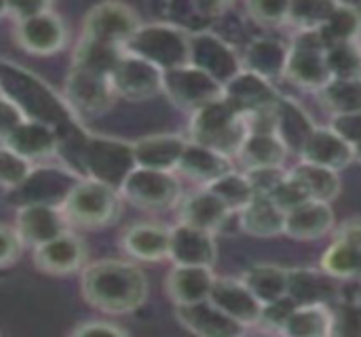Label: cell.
Returning <instances> with one entry per match:
<instances>
[{"instance_id":"1","label":"cell","mask_w":361,"mask_h":337,"mask_svg":"<svg viewBox=\"0 0 361 337\" xmlns=\"http://www.w3.org/2000/svg\"><path fill=\"white\" fill-rule=\"evenodd\" d=\"M80 293L89 306L104 314H131L148 300V279L131 262L102 260L80 272Z\"/></svg>"},{"instance_id":"2","label":"cell","mask_w":361,"mask_h":337,"mask_svg":"<svg viewBox=\"0 0 361 337\" xmlns=\"http://www.w3.org/2000/svg\"><path fill=\"white\" fill-rule=\"evenodd\" d=\"M190 141L207 146L226 158H237L245 137L250 135L245 118L222 97L192 112L190 118Z\"/></svg>"},{"instance_id":"3","label":"cell","mask_w":361,"mask_h":337,"mask_svg":"<svg viewBox=\"0 0 361 337\" xmlns=\"http://www.w3.org/2000/svg\"><path fill=\"white\" fill-rule=\"evenodd\" d=\"M123 51L152 63L161 72H169L188 65L190 32L169 21L148 23V25L142 23V27L123 46Z\"/></svg>"},{"instance_id":"4","label":"cell","mask_w":361,"mask_h":337,"mask_svg":"<svg viewBox=\"0 0 361 337\" xmlns=\"http://www.w3.org/2000/svg\"><path fill=\"white\" fill-rule=\"evenodd\" d=\"M121 203L123 198L118 190L82 177L70 188L59 209L68 224L97 230L110 226L121 215Z\"/></svg>"},{"instance_id":"5","label":"cell","mask_w":361,"mask_h":337,"mask_svg":"<svg viewBox=\"0 0 361 337\" xmlns=\"http://www.w3.org/2000/svg\"><path fill=\"white\" fill-rule=\"evenodd\" d=\"M82 177L121 190L135 169L133 144L104 135H85L80 150Z\"/></svg>"},{"instance_id":"6","label":"cell","mask_w":361,"mask_h":337,"mask_svg":"<svg viewBox=\"0 0 361 337\" xmlns=\"http://www.w3.org/2000/svg\"><path fill=\"white\" fill-rule=\"evenodd\" d=\"M328 46L324 44L319 32H298L290 42V55L286 65V76L300 89L319 93L330 80L328 70Z\"/></svg>"},{"instance_id":"7","label":"cell","mask_w":361,"mask_h":337,"mask_svg":"<svg viewBox=\"0 0 361 337\" xmlns=\"http://www.w3.org/2000/svg\"><path fill=\"white\" fill-rule=\"evenodd\" d=\"M123 201H129L144 211H165L178 207L182 201V186L176 173L140 169L135 167L131 175L118 190Z\"/></svg>"},{"instance_id":"8","label":"cell","mask_w":361,"mask_h":337,"mask_svg":"<svg viewBox=\"0 0 361 337\" xmlns=\"http://www.w3.org/2000/svg\"><path fill=\"white\" fill-rule=\"evenodd\" d=\"M163 93L176 108L192 114L203 106L222 99L224 87L203 70L188 63L184 68L163 72Z\"/></svg>"},{"instance_id":"9","label":"cell","mask_w":361,"mask_h":337,"mask_svg":"<svg viewBox=\"0 0 361 337\" xmlns=\"http://www.w3.org/2000/svg\"><path fill=\"white\" fill-rule=\"evenodd\" d=\"M140 27L142 19L135 8L123 2H102L85 15L82 38L123 49Z\"/></svg>"},{"instance_id":"10","label":"cell","mask_w":361,"mask_h":337,"mask_svg":"<svg viewBox=\"0 0 361 337\" xmlns=\"http://www.w3.org/2000/svg\"><path fill=\"white\" fill-rule=\"evenodd\" d=\"M190 65L203 70L222 87L233 80L241 70V55L237 49L212 30L190 34Z\"/></svg>"},{"instance_id":"11","label":"cell","mask_w":361,"mask_h":337,"mask_svg":"<svg viewBox=\"0 0 361 337\" xmlns=\"http://www.w3.org/2000/svg\"><path fill=\"white\" fill-rule=\"evenodd\" d=\"M15 42L30 55L49 57L66 46L68 27L63 19L49 6L36 15L15 21Z\"/></svg>"},{"instance_id":"12","label":"cell","mask_w":361,"mask_h":337,"mask_svg":"<svg viewBox=\"0 0 361 337\" xmlns=\"http://www.w3.org/2000/svg\"><path fill=\"white\" fill-rule=\"evenodd\" d=\"M112 89L116 99L146 101L163 93V72L152 63L123 51L112 76Z\"/></svg>"},{"instance_id":"13","label":"cell","mask_w":361,"mask_h":337,"mask_svg":"<svg viewBox=\"0 0 361 337\" xmlns=\"http://www.w3.org/2000/svg\"><path fill=\"white\" fill-rule=\"evenodd\" d=\"M89 257V249L85 245V241L76 234H72L70 230L63 232L61 236L40 245L34 249L32 253V262L34 266L51 276H68V274H76L85 270Z\"/></svg>"},{"instance_id":"14","label":"cell","mask_w":361,"mask_h":337,"mask_svg":"<svg viewBox=\"0 0 361 337\" xmlns=\"http://www.w3.org/2000/svg\"><path fill=\"white\" fill-rule=\"evenodd\" d=\"M59 144H61V135L57 127L34 118L21 120L8 135L0 139V146L13 150L21 158L30 160L32 165L55 156Z\"/></svg>"},{"instance_id":"15","label":"cell","mask_w":361,"mask_h":337,"mask_svg":"<svg viewBox=\"0 0 361 337\" xmlns=\"http://www.w3.org/2000/svg\"><path fill=\"white\" fill-rule=\"evenodd\" d=\"M68 226L70 224L66 222L59 207L34 203V205L17 207L13 228L23 245H30L32 249H36V247L61 236L63 232H68Z\"/></svg>"},{"instance_id":"16","label":"cell","mask_w":361,"mask_h":337,"mask_svg":"<svg viewBox=\"0 0 361 337\" xmlns=\"http://www.w3.org/2000/svg\"><path fill=\"white\" fill-rule=\"evenodd\" d=\"M173 266H197L214 268L218 260V245L214 234L190 228L186 224H176L169 228V255Z\"/></svg>"},{"instance_id":"17","label":"cell","mask_w":361,"mask_h":337,"mask_svg":"<svg viewBox=\"0 0 361 337\" xmlns=\"http://www.w3.org/2000/svg\"><path fill=\"white\" fill-rule=\"evenodd\" d=\"M173 312L178 323L195 337H247L245 325L224 314L209 300L190 306H176Z\"/></svg>"},{"instance_id":"18","label":"cell","mask_w":361,"mask_h":337,"mask_svg":"<svg viewBox=\"0 0 361 337\" xmlns=\"http://www.w3.org/2000/svg\"><path fill=\"white\" fill-rule=\"evenodd\" d=\"M66 95L70 106L82 114H104L116 101L112 80L108 76H95L72 68L66 80Z\"/></svg>"},{"instance_id":"19","label":"cell","mask_w":361,"mask_h":337,"mask_svg":"<svg viewBox=\"0 0 361 337\" xmlns=\"http://www.w3.org/2000/svg\"><path fill=\"white\" fill-rule=\"evenodd\" d=\"M279 97L281 93L271 80L247 70H241L233 80L224 84V99L241 116L258 112V110H267L275 106Z\"/></svg>"},{"instance_id":"20","label":"cell","mask_w":361,"mask_h":337,"mask_svg":"<svg viewBox=\"0 0 361 337\" xmlns=\"http://www.w3.org/2000/svg\"><path fill=\"white\" fill-rule=\"evenodd\" d=\"M209 302L218 306L224 314L235 319L237 323L245 325L247 329L254 325H260L262 317V304L256 300V295L243 285L241 279H226L216 276Z\"/></svg>"},{"instance_id":"21","label":"cell","mask_w":361,"mask_h":337,"mask_svg":"<svg viewBox=\"0 0 361 337\" xmlns=\"http://www.w3.org/2000/svg\"><path fill=\"white\" fill-rule=\"evenodd\" d=\"M80 179V175L76 173H66L59 169H40L30 175V179L13 194V198L17 201V207L23 205H55L59 207L61 201L66 198V194L70 192V188Z\"/></svg>"},{"instance_id":"22","label":"cell","mask_w":361,"mask_h":337,"mask_svg":"<svg viewBox=\"0 0 361 337\" xmlns=\"http://www.w3.org/2000/svg\"><path fill=\"white\" fill-rule=\"evenodd\" d=\"M338 281L317 268H288V298L296 306L326 304L334 306L341 300Z\"/></svg>"},{"instance_id":"23","label":"cell","mask_w":361,"mask_h":337,"mask_svg":"<svg viewBox=\"0 0 361 337\" xmlns=\"http://www.w3.org/2000/svg\"><path fill=\"white\" fill-rule=\"evenodd\" d=\"M178 213H180V224L209 232L214 236L233 217V213L224 207V203L216 194H212L207 188H201L188 196H182L178 205Z\"/></svg>"},{"instance_id":"24","label":"cell","mask_w":361,"mask_h":337,"mask_svg":"<svg viewBox=\"0 0 361 337\" xmlns=\"http://www.w3.org/2000/svg\"><path fill=\"white\" fill-rule=\"evenodd\" d=\"M216 283L214 268L173 266L165 276V293L173 306H190L207 302Z\"/></svg>"},{"instance_id":"25","label":"cell","mask_w":361,"mask_h":337,"mask_svg":"<svg viewBox=\"0 0 361 337\" xmlns=\"http://www.w3.org/2000/svg\"><path fill=\"white\" fill-rule=\"evenodd\" d=\"M273 112H275V135L286 146L288 154L300 156L305 144L309 141L317 125L300 103H296L292 97L286 95L277 99Z\"/></svg>"},{"instance_id":"26","label":"cell","mask_w":361,"mask_h":337,"mask_svg":"<svg viewBox=\"0 0 361 337\" xmlns=\"http://www.w3.org/2000/svg\"><path fill=\"white\" fill-rule=\"evenodd\" d=\"M186 141L188 139L178 133H157L142 137L133 144L135 167L176 173Z\"/></svg>"},{"instance_id":"27","label":"cell","mask_w":361,"mask_h":337,"mask_svg":"<svg viewBox=\"0 0 361 337\" xmlns=\"http://www.w3.org/2000/svg\"><path fill=\"white\" fill-rule=\"evenodd\" d=\"M336 215L332 205L319 201H307L300 207L286 213L283 234L294 241H319L334 230Z\"/></svg>"},{"instance_id":"28","label":"cell","mask_w":361,"mask_h":337,"mask_svg":"<svg viewBox=\"0 0 361 337\" xmlns=\"http://www.w3.org/2000/svg\"><path fill=\"white\" fill-rule=\"evenodd\" d=\"M288 55H290V44H286L281 38L258 36L247 42L241 55V65L243 70L254 72L273 82L286 76Z\"/></svg>"},{"instance_id":"29","label":"cell","mask_w":361,"mask_h":337,"mask_svg":"<svg viewBox=\"0 0 361 337\" xmlns=\"http://www.w3.org/2000/svg\"><path fill=\"white\" fill-rule=\"evenodd\" d=\"M298 158L311 165L341 171V169H347L355 160V154H353V148L328 125V127H317L313 131V135L305 144Z\"/></svg>"},{"instance_id":"30","label":"cell","mask_w":361,"mask_h":337,"mask_svg":"<svg viewBox=\"0 0 361 337\" xmlns=\"http://www.w3.org/2000/svg\"><path fill=\"white\" fill-rule=\"evenodd\" d=\"M176 171L205 188L212 182L220 179L222 175L235 171V165H233L231 158L222 156L220 152L188 139Z\"/></svg>"},{"instance_id":"31","label":"cell","mask_w":361,"mask_h":337,"mask_svg":"<svg viewBox=\"0 0 361 337\" xmlns=\"http://www.w3.org/2000/svg\"><path fill=\"white\" fill-rule=\"evenodd\" d=\"M125 253L137 262H161L169 255V228L161 224H135L125 230L121 241Z\"/></svg>"},{"instance_id":"32","label":"cell","mask_w":361,"mask_h":337,"mask_svg":"<svg viewBox=\"0 0 361 337\" xmlns=\"http://www.w3.org/2000/svg\"><path fill=\"white\" fill-rule=\"evenodd\" d=\"M239 228L254 236V239H275L283 234L286 213L269 198V196H254L250 205L237 213Z\"/></svg>"},{"instance_id":"33","label":"cell","mask_w":361,"mask_h":337,"mask_svg":"<svg viewBox=\"0 0 361 337\" xmlns=\"http://www.w3.org/2000/svg\"><path fill=\"white\" fill-rule=\"evenodd\" d=\"M292 177L300 184V188L305 190V194L309 196V201H319V203H332L338 198L341 190H343V182L338 171L319 167V165H311L300 160L294 169H290Z\"/></svg>"},{"instance_id":"34","label":"cell","mask_w":361,"mask_h":337,"mask_svg":"<svg viewBox=\"0 0 361 337\" xmlns=\"http://www.w3.org/2000/svg\"><path fill=\"white\" fill-rule=\"evenodd\" d=\"M241 281L262 306L288 295V268L277 264H254L243 272Z\"/></svg>"},{"instance_id":"35","label":"cell","mask_w":361,"mask_h":337,"mask_svg":"<svg viewBox=\"0 0 361 337\" xmlns=\"http://www.w3.org/2000/svg\"><path fill=\"white\" fill-rule=\"evenodd\" d=\"M123 55L121 46L104 44L91 38H80L72 55V70L95 74V76H112L118 59Z\"/></svg>"},{"instance_id":"36","label":"cell","mask_w":361,"mask_h":337,"mask_svg":"<svg viewBox=\"0 0 361 337\" xmlns=\"http://www.w3.org/2000/svg\"><path fill=\"white\" fill-rule=\"evenodd\" d=\"M237 158L245 167L243 171L258 167H283L288 150L275 133H250Z\"/></svg>"},{"instance_id":"37","label":"cell","mask_w":361,"mask_h":337,"mask_svg":"<svg viewBox=\"0 0 361 337\" xmlns=\"http://www.w3.org/2000/svg\"><path fill=\"white\" fill-rule=\"evenodd\" d=\"M317 32L326 46L361 42V8L355 4L334 2L330 17Z\"/></svg>"},{"instance_id":"38","label":"cell","mask_w":361,"mask_h":337,"mask_svg":"<svg viewBox=\"0 0 361 337\" xmlns=\"http://www.w3.org/2000/svg\"><path fill=\"white\" fill-rule=\"evenodd\" d=\"M332 325V306L311 304L296 306L292 317L281 327L283 337H328Z\"/></svg>"},{"instance_id":"39","label":"cell","mask_w":361,"mask_h":337,"mask_svg":"<svg viewBox=\"0 0 361 337\" xmlns=\"http://www.w3.org/2000/svg\"><path fill=\"white\" fill-rule=\"evenodd\" d=\"M317 97L332 116L361 112V78H332Z\"/></svg>"},{"instance_id":"40","label":"cell","mask_w":361,"mask_h":337,"mask_svg":"<svg viewBox=\"0 0 361 337\" xmlns=\"http://www.w3.org/2000/svg\"><path fill=\"white\" fill-rule=\"evenodd\" d=\"M205 188L212 194H216L233 215H237L239 211H243L250 205V201L256 196L254 190H252V184H250L247 175L243 171H237V169L231 171V173H226V175H222L220 179L212 182Z\"/></svg>"},{"instance_id":"41","label":"cell","mask_w":361,"mask_h":337,"mask_svg":"<svg viewBox=\"0 0 361 337\" xmlns=\"http://www.w3.org/2000/svg\"><path fill=\"white\" fill-rule=\"evenodd\" d=\"M361 251L334 239L322 255V270L336 281H355L360 274Z\"/></svg>"},{"instance_id":"42","label":"cell","mask_w":361,"mask_h":337,"mask_svg":"<svg viewBox=\"0 0 361 337\" xmlns=\"http://www.w3.org/2000/svg\"><path fill=\"white\" fill-rule=\"evenodd\" d=\"M334 2L326 0H296L290 2L288 23L296 27V32H315L319 30L332 13Z\"/></svg>"},{"instance_id":"43","label":"cell","mask_w":361,"mask_h":337,"mask_svg":"<svg viewBox=\"0 0 361 337\" xmlns=\"http://www.w3.org/2000/svg\"><path fill=\"white\" fill-rule=\"evenodd\" d=\"M326 59L332 78H361V42L328 46Z\"/></svg>"},{"instance_id":"44","label":"cell","mask_w":361,"mask_h":337,"mask_svg":"<svg viewBox=\"0 0 361 337\" xmlns=\"http://www.w3.org/2000/svg\"><path fill=\"white\" fill-rule=\"evenodd\" d=\"M32 173H34V165L30 160L0 146V188L2 190L6 192L19 190L30 179Z\"/></svg>"},{"instance_id":"45","label":"cell","mask_w":361,"mask_h":337,"mask_svg":"<svg viewBox=\"0 0 361 337\" xmlns=\"http://www.w3.org/2000/svg\"><path fill=\"white\" fill-rule=\"evenodd\" d=\"M328 337H361V310L355 300H338L332 306Z\"/></svg>"},{"instance_id":"46","label":"cell","mask_w":361,"mask_h":337,"mask_svg":"<svg viewBox=\"0 0 361 337\" xmlns=\"http://www.w3.org/2000/svg\"><path fill=\"white\" fill-rule=\"evenodd\" d=\"M245 13L250 15L252 21L264 27H279L288 23V13H290V2L283 0H256V2H245Z\"/></svg>"},{"instance_id":"47","label":"cell","mask_w":361,"mask_h":337,"mask_svg":"<svg viewBox=\"0 0 361 337\" xmlns=\"http://www.w3.org/2000/svg\"><path fill=\"white\" fill-rule=\"evenodd\" d=\"M269 198H271L283 213H288V211H292V209H296V207H300L302 203L309 201V196L305 194V190L300 188V184L292 177L290 169H288L286 177L279 182V186L271 192Z\"/></svg>"},{"instance_id":"48","label":"cell","mask_w":361,"mask_h":337,"mask_svg":"<svg viewBox=\"0 0 361 337\" xmlns=\"http://www.w3.org/2000/svg\"><path fill=\"white\" fill-rule=\"evenodd\" d=\"M243 173L247 175L254 194H258V196H271V192L286 177L288 169H283V167H258V169H247Z\"/></svg>"},{"instance_id":"49","label":"cell","mask_w":361,"mask_h":337,"mask_svg":"<svg viewBox=\"0 0 361 337\" xmlns=\"http://www.w3.org/2000/svg\"><path fill=\"white\" fill-rule=\"evenodd\" d=\"M296 310V302L290 300L288 295L271 302L267 306H262V317H260V325L273 331H281V327L286 325V321L292 317V312Z\"/></svg>"},{"instance_id":"50","label":"cell","mask_w":361,"mask_h":337,"mask_svg":"<svg viewBox=\"0 0 361 337\" xmlns=\"http://www.w3.org/2000/svg\"><path fill=\"white\" fill-rule=\"evenodd\" d=\"M330 129L336 131L351 148H355L357 144H361V112L332 116Z\"/></svg>"},{"instance_id":"51","label":"cell","mask_w":361,"mask_h":337,"mask_svg":"<svg viewBox=\"0 0 361 337\" xmlns=\"http://www.w3.org/2000/svg\"><path fill=\"white\" fill-rule=\"evenodd\" d=\"M70 337H129V333L114 325V323H108V321H87V323H80Z\"/></svg>"},{"instance_id":"52","label":"cell","mask_w":361,"mask_h":337,"mask_svg":"<svg viewBox=\"0 0 361 337\" xmlns=\"http://www.w3.org/2000/svg\"><path fill=\"white\" fill-rule=\"evenodd\" d=\"M27 116L21 112V108L0 91V139L4 135H8L21 120H25Z\"/></svg>"},{"instance_id":"53","label":"cell","mask_w":361,"mask_h":337,"mask_svg":"<svg viewBox=\"0 0 361 337\" xmlns=\"http://www.w3.org/2000/svg\"><path fill=\"white\" fill-rule=\"evenodd\" d=\"M21 247H23V243L19 241L15 228H6L0 224V268L11 266L19 257Z\"/></svg>"},{"instance_id":"54","label":"cell","mask_w":361,"mask_h":337,"mask_svg":"<svg viewBox=\"0 0 361 337\" xmlns=\"http://www.w3.org/2000/svg\"><path fill=\"white\" fill-rule=\"evenodd\" d=\"M334 239H338V241H343V243H347V245L361 251V217H353V220L345 222L336 230Z\"/></svg>"},{"instance_id":"55","label":"cell","mask_w":361,"mask_h":337,"mask_svg":"<svg viewBox=\"0 0 361 337\" xmlns=\"http://www.w3.org/2000/svg\"><path fill=\"white\" fill-rule=\"evenodd\" d=\"M353 154H355V160L361 165V144H357V146L353 148Z\"/></svg>"},{"instance_id":"56","label":"cell","mask_w":361,"mask_h":337,"mask_svg":"<svg viewBox=\"0 0 361 337\" xmlns=\"http://www.w3.org/2000/svg\"><path fill=\"white\" fill-rule=\"evenodd\" d=\"M357 281H360V283H361V266H360V274H357Z\"/></svg>"}]
</instances>
